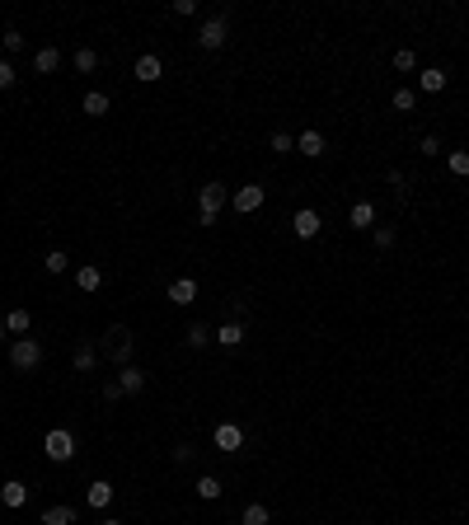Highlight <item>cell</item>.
I'll return each instance as SVG.
<instances>
[{"instance_id":"cell-1","label":"cell","mask_w":469,"mask_h":525,"mask_svg":"<svg viewBox=\"0 0 469 525\" xmlns=\"http://www.w3.org/2000/svg\"><path fill=\"white\" fill-rule=\"evenodd\" d=\"M225 202H230V192H225V183H207V188H197V225H216V212H221Z\"/></svg>"},{"instance_id":"cell-2","label":"cell","mask_w":469,"mask_h":525,"mask_svg":"<svg viewBox=\"0 0 469 525\" xmlns=\"http://www.w3.org/2000/svg\"><path fill=\"white\" fill-rule=\"evenodd\" d=\"M10 366L14 370H38L43 366V347H38L34 338H14L10 343Z\"/></svg>"},{"instance_id":"cell-3","label":"cell","mask_w":469,"mask_h":525,"mask_svg":"<svg viewBox=\"0 0 469 525\" xmlns=\"http://www.w3.org/2000/svg\"><path fill=\"white\" fill-rule=\"evenodd\" d=\"M43 450H47V459H52V464H66V459L76 455V436H71L66 427H52V432H47V441H43Z\"/></svg>"},{"instance_id":"cell-4","label":"cell","mask_w":469,"mask_h":525,"mask_svg":"<svg viewBox=\"0 0 469 525\" xmlns=\"http://www.w3.org/2000/svg\"><path fill=\"white\" fill-rule=\"evenodd\" d=\"M225 38H230V19H225V14H212V19L197 28V43L207 47V52H221Z\"/></svg>"},{"instance_id":"cell-5","label":"cell","mask_w":469,"mask_h":525,"mask_svg":"<svg viewBox=\"0 0 469 525\" xmlns=\"http://www.w3.org/2000/svg\"><path fill=\"white\" fill-rule=\"evenodd\" d=\"M103 352H108L113 361H118V370L132 361V333L127 328H108V343H103Z\"/></svg>"},{"instance_id":"cell-6","label":"cell","mask_w":469,"mask_h":525,"mask_svg":"<svg viewBox=\"0 0 469 525\" xmlns=\"http://www.w3.org/2000/svg\"><path fill=\"white\" fill-rule=\"evenodd\" d=\"M291 230H296V239H314L319 230H324V221H319V212H314V207H301V212L291 216Z\"/></svg>"},{"instance_id":"cell-7","label":"cell","mask_w":469,"mask_h":525,"mask_svg":"<svg viewBox=\"0 0 469 525\" xmlns=\"http://www.w3.org/2000/svg\"><path fill=\"white\" fill-rule=\"evenodd\" d=\"M263 197H268V192L258 188V183H244V188H234V212L239 216H249V212H258V207H263Z\"/></svg>"},{"instance_id":"cell-8","label":"cell","mask_w":469,"mask_h":525,"mask_svg":"<svg viewBox=\"0 0 469 525\" xmlns=\"http://www.w3.org/2000/svg\"><path fill=\"white\" fill-rule=\"evenodd\" d=\"M212 441H216V450L234 455V450L244 446V427H239V422H221V427H216V436H212Z\"/></svg>"},{"instance_id":"cell-9","label":"cell","mask_w":469,"mask_h":525,"mask_svg":"<svg viewBox=\"0 0 469 525\" xmlns=\"http://www.w3.org/2000/svg\"><path fill=\"white\" fill-rule=\"evenodd\" d=\"M132 76L141 80V85H155L160 76H165V66H160V56L155 52H145V56H136V66H132Z\"/></svg>"},{"instance_id":"cell-10","label":"cell","mask_w":469,"mask_h":525,"mask_svg":"<svg viewBox=\"0 0 469 525\" xmlns=\"http://www.w3.org/2000/svg\"><path fill=\"white\" fill-rule=\"evenodd\" d=\"M169 301H174V305H192V301H197V281H192V277L169 281Z\"/></svg>"},{"instance_id":"cell-11","label":"cell","mask_w":469,"mask_h":525,"mask_svg":"<svg viewBox=\"0 0 469 525\" xmlns=\"http://www.w3.org/2000/svg\"><path fill=\"white\" fill-rule=\"evenodd\" d=\"M296 150L310 155V160H319V155H324V132H314V127H310V132H301V136H296Z\"/></svg>"},{"instance_id":"cell-12","label":"cell","mask_w":469,"mask_h":525,"mask_svg":"<svg viewBox=\"0 0 469 525\" xmlns=\"http://www.w3.org/2000/svg\"><path fill=\"white\" fill-rule=\"evenodd\" d=\"M118 385H123V394H141L145 390V370L141 366H123L118 370Z\"/></svg>"},{"instance_id":"cell-13","label":"cell","mask_w":469,"mask_h":525,"mask_svg":"<svg viewBox=\"0 0 469 525\" xmlns=\"http://www.w3.org/2000/svg\"><path fill=\"white\" fill-rule=\"evenodd\" d=\"M0 502H5V506H10V511H19V506L24 502H29V488H24V483H0Z\"/></svg>"},{"instance_id":"cell-14","label":"cell","mask_w":469,"mask_h":525,"mask_svg":"<svg viewBox=\"0 0 469 525\" xmlns=\"http://www.w3.org/2000/svg\"><path fill=\"white\" fill-rule=\"evenodd\" d=\"M56 66H61V52H56V47H38V52H34V71H38V76H52Z\"/></svg>"},{"instance_id":"cell-15","label":"cell","mask_w":469,"mask_h":525,"mask_svg":"<svg viewBox=\"0 0 469 525\" xmlns=\"http://www.w3.org/2000/svg\"><path fill=\"white\" fill-rule=\"evenodd\" d=\"M85 502L94 506V511H103V506L113 502V483L108 479H99V483H90V492H85Z\"/></svg>"},{"instance_id":"cell-16","label":"cell","mask_w":469,"mask_h":525,"mask_svg":"<svg viewBox=\"0 0 469 525\" xmlns=\"http://www.w3.org/2000/svg\"><path fill=\"white\" fill-rule=\"evenodd\" d=\"M76 506H66V502H61V506H47V511H43V525H76Z\"/></svg>"},{"instance_id":"cell-17","label":"cell","mask_w":469,"mask_h":525,"mask_svg":"<svg viewBox=\"0 0 469 525\" xmlns=\"http://www.w3.org/2000/svg\"><path fill=\"white\" fill-rule=\"evenodd\" d=\"M76 286L80 291H99L103 286V272L94 268V263H85V268H76Z\"/></svg>"},{"instance_id":"cell-18","label":"cell","mask_w":469,"mask_h":525,"mask_svg":"<svg viewBox=\"0 0 469 525\" xmlns=\"http://www.w3.org/2000/svg\"><path fill=\"white\" fill-rule=\"evenodd\" d=\"M347 221H352V230H371V225H376V207H371V202H357Z\"/></svg>"},{"instance_id":"cell-19","label":"cell","mask_w":469,"mask_h":525,"mask_svg":"<svg viewBox=\"0 0 469 525\" xmlns=\"http://www.w3.org/2000/svg\"><path fill=\"white\" fill-rule=\"evenodd\" d=\"M216 343H221V347H239V343H244V324H234V319L221 324V328H216Z\"/></svg>"},{"instance_id":"cell-20","label":"cell","mask_w":469,"mask_h":525,"mask_svg":"<svg viewBox=\"0 0 469 525\" xmlns=\"http://www.w3.org/2000/svg\"><path fill=\"white\" fill-rule=\"evenodd\" d=\"M0 319H5L10 333H29V328H34V314L29 310H10V314H0Z\"/></svg>"},{"instance_id":"cell-21","label":"cell","mask_w":469,"mask_h":525,"mask_svg":"<svg viewBox=\"0 0 469 525\" xmlns=\"http://www.w3.org/2000/svg\"><path fill=\"white\" fill-rule=\"evenodd\" d=\"M239 525H272V511H268L263 502H249L244 516H239Z\"/></svg>"},{"instance_id":"cell-22","label":"cell","mask_w":469,"mask_h":525,"mask_svg":"<svg viewBox=\"0 0 469 525\" xmlns=\"http://www.w3.org/2000/svg\"><path fill=\"white\" fill-rule=\"evenodd\" d=\"M221 479H216V474H202V479H197V497H202V502H216V497H221Z\"/></svg>"},{"instance_id":"cell-23","label":"cell","mask_w":469,"mask_h":525,"mask_svg":"<svg viewBox=\"0 0 469 525\" xmlns=\"http://www.w3.org/2000/svg\"><path fill=\"white\" fill-rule=\"evenodd\" d=\"M441 90H446V71H441V66H427L423 71V94H441Z\"/></svg>"},{"instance_id":"cell-24","label":"cell","mask_w":469,"mask_h":525,"mask_svg":"<svg viewBox=\"0 0 469 525\" xmlns=\"http://www.w3.org/2000/svg\"><path fill=\"white\" fill-rule=\"evenodd\" d=\"M103 113H108V94L90 90V94H85V118H103Z\"/></svg>"},{"instance_id":"cell-25","label":"cell","mask_w":469,"mask_h":525,"mask_svg":"<svg viewBox=\"0 0 469 525\" xmlns=\"http://www.w3.org/2000/svg\"><path fill=\"white\" fill-rule=\"evenodd\" d=\"M207 343H216V328H207V324H188V347H207Z\"/></svg>"},{"instance_id":"cell-26","label":"cell","mask_w":469,"mask_h":525,"mask_svg":"<svg viewBox=\"0 0 469 525\" xmlns=\"http://www.w3.org/2000/svg\"><path fill=\"white\" fill-rule=\"evenodd\" d=\"M71 366H76V370H94V366H99V352H94V347H76Z\"/></svg>"},{"instance_id":"cell-27","label":"cell","mask_w":469,"mask_h":525,"mask_svg":"<svg viewBox=\"0 0 469 525\" xmlns=\"http://www.w3.org/2000/svg\"><path fill=\"white\" fill-rule=\"evenodd\" d=\"M446 165H450V174H455V179H469V150H450Z\"/></svg>"},{"instance_id":"cell-28","label":"cell","mask_w":469,"mask_h":525,"mask_svg":"<svg viewBox=\"0 0 469 525\" xmlns=\"http://www.w3.org/2000/svg\"><path fill=\"white\" fill-rule=\"evenodd\" d=\"M94 66H99V52H94V47H80V52H76V71H80V76H90Z\"/></svg>"},{"instance_id":"cell-29","label":"cell","mask_w":469,"mask_h":525,"mask_svg":"<svg viewBox=\"0 0 469 525\" xmlns=\"http://www.w3.org/2000/svg\"><path fill=\"white\" fill-rule=\"evenodd\" d=\"M390 103H394V113H413V108H418V94H413V90H394Z\"/></svg>"},{"instance_id":"cell-30","label":"cell","mask_w":469,"mask_h":525,"mask_svg":"<svg viewBox=\"0 0 469 525\" xmlns=\"http://www.w3.org/2000/svg\"><path fill=\"white\" fill-rule=\"evenodd\" d=\"M47 272H52V277H61V272H71V258L61 254V249H52V254H47Z\"/></svg>"},{"instance_id":"cell-31","label":"cell","mask_w":469,"mask_h":525,"mask_svg":"<svg viewBox=\"0 0 469 525\" xmlns=\"http://www.w3.org/2000/svg\"><path fill=\"white\" fill-rule=\"evenodd\" d=\"M272 150H277V155H291V150H296V136H287V132H272Z\"/></svg>"},{"instance_id":"cell-32","label":"cell","mask_w":469,"mask_h":525,"mask_svg":"<svg viewBox=\"0 0 469 525\" xmlns=\"http://www.w3.org/2000/svg\"><path fill=\"white\" fill-rule=\"evenodd\" d=\"M418 66V56L408 52V47H399V52H394V71H413Z\"/></svg>"},{"instance_id":"cell-33","label":"cell","mask_w":469,"mask_h":525,"mask_svg":"<svg viewBox=\"0 0 469 525\" xmlns=\"http://www.w3.org/2000/svg\"><path fill=\"white\" fill-rule=\"evenodd\" d=\"M394 244V225H376V249H390Z\"/></svg>"},{"instance_id":"cell-34","label":"cell","mask_w":469,"mask_h":525,"mask_svg":"<svg viewBox=\"0 0 469 525\" xmlns=\"http://www.w3.org/2000/svg\"><path fill=\"white\" fill-rule=\"evenodd\" d=\"M0 43L10 47V52H19V47H24V33H19V28H5V38H0Z\"/></svg>"},{"instance_id":"cell-35","label":"cell","mask_w":469,"mask_h":525,"mask_svg":"<svg viewBox=\"0 0 469 525\" xmlns=\"http://www.w3.org/2000/svg\"><path fill=\"white\" fill-rule=\"evenodd\" d=\"M10 85H14V66H10V61H0V90H10Z\"/></svg>"},{"instance_id":"cell-36","label":"cell","mask_w":469,"mask_h":525,"mask_svg":"<svg viewBox=\"0 0 469 525\" xmlns=\"http://www.w3.org/2000/svg\"><path fill=\"white\" fill-rule=\"evenodd\" d=\"M174 14H183V19H188V14H197V0H174Z\"/></svg>"},{"instance_id":"cell-37","label":"cell","mask_w":469,"mask_h":525,"mask_svg":"<svg viewBox=\"0 0 469 525\" xmlns=\"http://www.w3.org/2000/svg\"><path fill=\"white\" fill-rule=\"evenodd\" d=\"M103 399H108V403H118V399H123V385H118V380H108V385H103Z\"/></svg>"},{"instance_id":"cell-38","label":"cell","mask_w":469,"mask_h":525,"mask_svg":"<svg viewBox=\"0 0 469 525\" xmlns=\"http://www.w3.org/2000/svg\"><path fill=\"white\" fill-rule=\"evenodd\" d=\"M423 155H441V141H436V136H423Z\"/></svg>"},{"instance_id":"cell-39","label":"cell","mask_w":469,"mask_h":525,"mask_svg":"<svg viewBox=\"0 0 469 525\" xmlns=\"http://www.w3.org/2000/svg\"><path fill=\"white\" fill-rule=\"evenodd\" d=\"M174 459H179V464H188V459H192V446H188V441H183V446H174Z\"/></svg>"},{"instance_id":"cell-40","label":"cell","mask_w":469,"mask_h":525,"mask_svg":"<svg viewBox=\"0 0 469 525\" xmlns=\"http://www.w3.org/2000/svg\"><path fill=\"white\" fill-rule=\"evenodd\" d=\"M99 525H123V521H113V516H103V521H99Z\"/></svg>"},{"instance_id":"cell-41","label":"cell","mask_w":469,"mask_h":525,"mask_svg":"<svg viewBox=\"0 0 469 525\" xmlns=\"http://www.w3.org/2000/svg\"><path fill=\"white\" fill-rule=\"evenodd\" d=\"M5 333H10V328H5V319H0V343H5Z\"/></svg>"}]
</instances>
